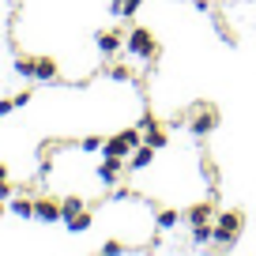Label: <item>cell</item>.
Returning a JSON list of instances; mask_svg holds the SVG:
<instances>
[{
    "instance_id": "2e32d148",
    "label": "cell",
    "mask_w": 256,
    "mask_h": 256,
    "mask_svg": "<svg viewBox=\"0 0 256 256\" xmlns=\"http://www.w3.org/2000/svg\"><path fill=\"white\" fill-rule=\"evenodd\" d=\"M177 222H181V211H174V208H162L158 211V230H174Z\"/></svg>"
},
{
    "instance_id": "ffe728a7",
    "label": "cell",
    "mask_w": 256,
    "mask_h": 256,
    "mask_svg": "<svg viewBox=\"0 0 256 256\" xmlns=\"http://www.w3.org/2000/svg\"><path fill=\"white\" fill-rule=\"evenodd\" d=\"M83 208H87V204H83V200H80V196H68V200H64V204H60V211H64V218H68V215H76V211H83Z\"/></svg>"
},
{
    "instance_id": "603a6c76",
    "label": "cell",
    "mask_w": 256,
    "mask_h": 256,
    "mask_svg": "<svg viewBox=\"0 0 256 256\" xmlns=\"http://www.w3.org/2000/svg\"><path fill=\"white\" fill-rule=\"evenodd\" d=\"M204 177H208L211 184L218 181V166H215V158H204Z\"/></svg>"
},
{
    "instance_id": "7c38bea8",
    "label": "cell",
    "mask_w": 256,
    "mask_h": 256,
    "mask_svg": "<svg viewBox=\"0 0 256 256\" xmlns=\"http://www.w3.org/2000/svg\"><path fill=\"white\" fill-rule=\"evenodd\" d=\"M64 222H68V230H72V234H87L90 226H94V215L83 208V211H76V215H68Z\"/></svg>"
},
{
    "instance_id": "d4e9b609",
    "label": "cell",
    "mask_w": 256,
    "mask_h": 256,
    "mask_svg": "<svg viewBox=\"0 0 256 256\" xmlns=\"http://www.w3.org/2000/svg\"><path fill=\"white\" fill-rule=\"evenodd\" d=\"M30 98H34V90H30V87H26V90H19V94H16V106L23 110V106H30Z\"/></svg>"
},
{
    "instance_id": "5bb4252c",
    "label": "cell",
    "mask_w": 256,
    "mask_h": 256,
    "mask_svg": "<svg viewBox=\"0 0 256 256\" xmlns=\"http://www.w3.org/2000/svg\"><path fill=\"white\" fill-rule=\"evenodd\" d=\"M211 238H215V226L211 222H196L192 226V248H204Z\"/></svg>"
},
{
    "instance_id": "ac0fdd59",
    "label": "cell",
    "mask_w": 256,
    "mask_h": 256,
    "mask_svg": "<svg viewBox=\"0 0 256 256\" xmlns=\"http://www.w3.org/2000/svg\"><path fill=\"white\" fill-rule=\"evenodd\" d=\"M102 147H106V140H102V136H87V140H80V151H83V154H98Z\"/></svg>"
},
{
    "instance_id": "6da1fadb",
    "label": "cell",
    "mask_w": 256,
    "mask_h": 256,
    "mask_svg": "<svg viewBox=\"0 0 256 256\" xmlns=\"http://www.w3.org/2000/svg\"><path fill=\"white\" fill-rule=\"evenodd\" d=\"M241 230H245V215H241V211H222V215L215 218V252L234 248V241L241 238Z\"/></svg>"
},
{
    "instance_id": "7a4b0ae2",
    "label": "cell",
    "mask_w": 256,
    "mask_h": 256,
    "mask_svg": "<svg viewBox=\"0 0 256 256\" xmlns=\"http://www.w3.org/2000/svg\"><path fill=\"white\" fill-rule=\"evenodd\" d=\"M124 53H128V56H140V60H154L158 42H154V34L147 30V26H136V23H132V30L124 34Z\"/></svg>"
},
{
    "instance_id": "4fadbf2b",
    "label": "cell",
    "mask_w": 256,
    "mask_h": 256,
    "mask_svg": "<svg viewBox=\"0 0 256 256\" xmlns=\"http://www.w3.org/2000/svg\"><path fill=\"white\" fill-rule=\"evenodd\" d=\"M8 211L16 218H34V200H26V196H12L8 200Z\"/></svg>"
},
{
    "instance_id": "ba28073f",
    "label": "cell",
    "mask_w": 256,
    "mask_h": 256,
    "mask_svg": "<svg viewBox=\"0 0 256 256\" xmlns=\"http://www.w3.org/2000/svg\"><path fill=\"white\" fill-rule=\"evenodd\" d=\"M56 80H60V68L53 56H34V83H56Z\"/></svg>"
},
{
    "instance_id": "3957f363",
    "label": "cell",
    "mask_w": 256,
    "mask_h": 256,
    "mask_svg": "<svg viewBox=\"0 0 256 256\" xmlns=\"http://www.w3.org/2000/svg\"><path fill=\"white\" fill-rule=\"evenodd\" d=\"M184 128H188L196 140H208L211 132L218 128V110H215V106H192L188 117H184Z\"/></svg>"
},
{
    "instance_id": "9c48e42d",
    "label": "cell",
    "mask_w": 256,
    "mask_h": 256,
    "mask_svg": "<svg viewBox=\"0 0 256 256\" xmlns=\"http://www.w3.org/2000/svg\"><path fill=\"white\" fill-rule=\"evenodd\" d=\"M144 144H147V147H154V151H162V147L170 144V128L162 124V120H154L151 128H144Z\"/></svg>"
},
{
    "instance_id": "30bf717a",
    "label": "cell",
    "mask_w": 256,
    "mask_h": 256,
    "mask_svg": "<svg viewBox=\"0 0 256 256\" xmlns=\"http://www.w3.org/2000/svg\"><path fill=\"white\" fill-rule=\"evenodd\" d=\"M154 154H158V151H154V147L140 144L136 151L128 154V166H132V170H147V166H151V162H154Z\"/></svg>"
},
{
    "instance_id": "8fae6325",
    "label": "cell",
    "mask_w": 256,
    "mask_h": 256,
    "mask_svg": "<svg viewBox=\"0 0 256 256\" xmlns=\"http://www.w3.org/2000/svg\"><path fill=\"white\" fill-rule=\"evenodd\" d=\"M211 218H215V208H211V204H192V208L184 211V222H188V226H196V222H211Z\"/></svg>"
},
{
    "instance_id": "5b68a950",
    "label": "cell",
    "mask_w": 256,
    "mask_h": 256,
    "mask_svg": "<svg viewBox=\"0 0 256 256\" xmlns=\"http://www.w3.org/2000/svg\"><path fill=\"white\" fill-rule=\"evenodd\" d=\"M128 158H117V154H102V162H98V181L102 184H117L120 174H124Z\"/></svg>"
},
{
    "instance_id": "9a60e30c",
    "label": "cell",
    "mask_w": 256,
    "mask_h": 256,
    "mask_svg": "<svg viewBox=\"0 0 256 256\" xmlns=\"http://www.w3.org/2000/svg\"><path fill=\"white\" fill-rule=\"evenodd\" d=\"M12 72H16L19 80H34V56H16V60H12Z\"/></svg>"
},
{
    "instance_id": "52a82bcc",
    "label": "cell",
    "mask_w": 256,
    "mask_h": 256,
    "mask_svg": "<svg viewBox=\"0 0 256 256\" xmlns=\"http://www.w3.org/2000/svg\"><path fill=\"white\" fill-rule=\"evenodd\" d=\"M94 46H98V53H102V56H117L120 49H124V34H120V30H98L94 34Z\"/></svg>"
},
{
    "instance_id": "484cf974",
    "label": "cell",
    "mask_w": 256,
    "mask_h": 256,
    "mask_svg": "<svg viewBox=\"0 0 256 256\" xmlns=\"http://www.w3.org/2000/svg\"><path fill=\"white\" fill-rule=\"evenodd\" d=\"M0 177H8V166H4V162H0Z\"/></svg>"
},
{
    "instance_id": "8992f818",
    "label": "cell",
    "mask_w": 256,
    "mask_h": 256,
    "mask_svg": "<svg viewBox=\"0 0 256 256\" xmlns=\"http://www.w3.org/2000/svg\"><path fill=\"white\" fill-rule=\"evenodd\" d=\"M34 218L46 222V226H53V222H60V218H64V211H60V204H56V200L38 196V200H34Z\"/></svg>"
},
{
    "instance_id": "cb8c5ba5",
    "label": "cell",
    "mask_w": 256,
    "mask_h": 256,
    "mask_svg": "<svg viewBox=\"0 0 256 256\" xmlns=\"http://www.w3.org/2000/svg\"><path fill=\"white\" fill-rule=\"evenodd\" d=\"M19 106H16V98H0V117H8V113H16Z\"/></svg>"
},
{
    "instance_id": "7402d4cb",
    "label": "cell",
    "mask_w": 256,
    "mask_h": 256,
    "mask_svg": "<svg viewBox=\"0 0 256 256\" xmlns=\"http://www.w3.org/2000/svg\"><path fill=\"white\" fill-rule=\"evenodd\" d=\"M12 196H16V184H12V177H0V200L8 204Z\"/></svg>"
},
{
    "instance_id": "d6986e66",
    "label": "cell",
    "mask_w": 256,
    "mask_h": 256,
    "mask_svg": "<svg viewBox=\"0 0 256 256\" xmlns=\"http://www.w3.org/2000/svg\"><path fill=\"white\" fill-rule=\"evenodd\" d=\"M215 30H218V38H222V42H226V46H234V42H238V38H234V30H230V23H226V19H222V16H218V19H215Z\"/></svg>"
},
{
    "instance_id": "277c9868",
    "label": "cell",
    "mask_w": 256,
    "mask_h": 256,
    "mask_svg": "<svg viewBox=\"0 0 256 256\" xmlns=\"http://www.w3.org/2000/svg\"><path fill=\"white\" fill-rule=\"evenodd\" d=\"M140 144H144V132H136V128H120L117 136H110V140H106L102 154H117V158H128V154L136 151Z\"/></svg>"
},
{
    "instance_id": "44dd1931",
    "label": "cell",
    "mask_w": 256,
    "mask_h": 256,
    "mask_svg": "<svg viewBox=\"0 0 256 256\" xmlns=\"http://www.w3.org/2000/svg\"><path fill=\"white\" fill-rule=\"evenodd\" d=\"M102 252L106 256H120V252H128V245L124 241H102Z\"/></svg>"
},
{
    "instance_id": "e0dca14e",
    "label": "cell",
    "mask_w": 256,
    "mask_h": 256,
    "mask_svg": "<svg viewBox=\"0 0 256 256\" xmlns=\"http://www.w3.org/2000/svg\"><path fill=\"white\" fill-rule=\"evenodd\" d=\"M106 76H110V80H117V83H132V80H136V72H132V68H124V64L106 68Z\"/></svg>"
}]
</instances>
